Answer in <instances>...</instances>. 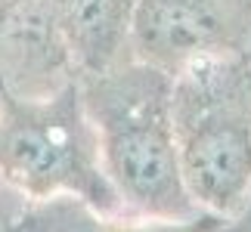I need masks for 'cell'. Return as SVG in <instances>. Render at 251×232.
<instances>
[{
	"mask_svg": "<svg viewBox=\"0 0 251 232\" xmlns=\"http://www.w3.org/2000/svg\"><path fill=\"white\" fill-rule=\"evenodd\" d=\"M171 87L174 74L130 56L81 77V99L124 214L174 220L201 214L180 177Z\"/></svg>",
	"mask_w": 251,
	"mask_h": 232,
	"instance_id": "obj_1",
	"label": "cell"
},
{
	"mask_svg": "<svg viewBox=\"0 0 251 232\" xmlns=\"http://www.w3.org/2000/svg\"><path fill=\"white\" fill-rule=\"evenodd\" d=\"M180 177L201 214L229 220L251 201V62L201 59L174 74Z\"/></svg>",
	"mask_w": 251,
	"mask_h": 232,
	"instance_id": "obj_2",
	"label": "cell"
},
{
	"mask_svg": "<svg viewBox=\"0 0 251 232\" xmlns=\"http://www.w3.org/2000/svg\"><path fill=\"white\" fill-rule=\"evenodd\" d=\"M0 180L28 205L75 198L102 217L124 214L105 177L81 81L50 99L0 96Z\"/></svg>",
	"mask_w": 251,
	"mask_h": 232,
	"instance_id": "obj_3",
	"label": "cell"
},
{
	"mask_svg": "<svg viewBox=\"0 0 251 232\" xmlns=\"http://www.w3.org/2000/svg\"><path fill=\"white\" fill-rule=\"evenodd\" d=\"M251 0H137L130 59L177 74L201 59H245Z\"/></svg>",
	"mask_w": 251,
	"mask_h": 232,
	"instance_id": "obj_4",
	"label": "cell"
},
{
	"mask_svg": "<svg viewBox=\"0 0 251 232\" xmlns=\"http://www.w3.org/2000/svg\"><path fill=\"white\" fill-rule=\"evenodd\" d=\"M81 81V65L47 0H0V96L50 99Z\"/></svg>",
	"mask_w": 251,
	"mask_h": 232,
	"instance_id": "obj_5",
	"label": "cell"
},
{
	"mask_svg": "<svg viewBox=\"0 0 251 232\" xmlns=\"http://www.w3.org/2000/svg\"><path fill=\"white\" fill-rule=\"evenodd\" d=\"M133 6L137 0H59L53 6L81 65V77L105 71L130 56Z\"/></svg>",
	"mask_w": 251,
	"mask_h": 232,
	"instance_id": "obj_6",
	"label": "cell"
},
{
	"mask_svg": "<svg viewBox=\"0 0 251 232\" xmlns=\"http://www.w3.org/2000/svg\"><path fill=\"white\" fill-rule=\"evenodd\" d=\"M25 220L37 232H214L224 223L220 217H211V214H199L186 220L137 217V214L102 217L75 198H53V201L28 205Z\"/></svg>",
	"mask_w": 251,
	"mask_h": 232,
	"instance_id": "obj_7",
	"label": "cell"
},
{
	"mask_svg": "<svg viewBox=\"0 0 251 232\" xmlns=\"http://www.w3.org/2000/svg\"><path fill=\"white\" fill-rule=\"evenodd\" d=\"M25 210H28V201L0 180V232H13L19 226V220L25 217Z\"/></svg>",
	"mask_w": 251,
	"mask_h": 232,
	"instance_id": "obj_8",
	"label": "cell"
},
{
	"mask_svg": "<svg viewBox=\"0 0 251 232\" xmlns=\"http://www.w3.org/2000/svg\"><path fill=\"white\" fill-rule=\"evenodd\" d=\"M214 232H251V201H248V208L242 210V214L224 220V223H220Z\"/></svg>",
	"mask_w": 251,
	"mask_h": 232,
	"instance_id": "obj_9",
	"label": "cell"
},
{
	"mask_svg": "<svg viewBox=\"0 0 251 232\" xmlns=\"http://www.w3.org/2000/svg\"><path fill=\"white\" fill-rule=\"evenodd\" d=\"M13 232H37V229H34V226H31V223H28V220L22 217V220H19V226H16Z\"/></svg>",
	"mask_w": 251,
	"mask_h": 232,
	"instance_id": "obj_10",
	"label": "cell"
},
{
	"mask_svg": "<svg viewBox=\"0 0 251 232\" xmlns=\"http://www.w3.org/2000/svg\"><path fill=\"white\" fill-rule=\"evenodd\" d=\"M245 59H248V62H251V50H248V56H245Z\"/></svg>",
	"mask_w": 251,
	"mask_h": 232,
	"instance_id": "obj_11",
	"label": "cell"
}]
</instances>
